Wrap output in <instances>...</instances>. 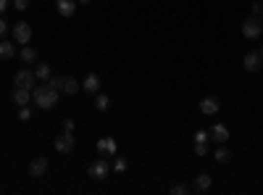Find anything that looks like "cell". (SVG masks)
<instances>
[{
	"mask_svg": "<svg viewBox=\"0 0 263 195\" xmlns=\"http://www.w3.org/2000/svg\"><path fill=\"white\" fill-rule=\"evenodd\" d=\"M58 90H53L50 85H42V87H34L32 90V98H34V103H37L40 108H53L55 103H58Z\"/></svg>",
	"mask_w": 263,
	"mask_h": 195,
	"instance_id": "6da1fadb",
	"label": "cell"
},
{
	"mask_svg": "<svg viewBox=\"0 0 263 195\" xmlns=\"http://www.w3.org/2000/svg\"><path fill=\"white\" fill-rule=\"evenodd\" d=\"M261 32H263L261 16H250V19H245V22H242V34H245L247 40H255Z\"/></svg>",
	"mask_w": 263,
	"mask_h": 195,
	"instance_id": "7a4b0ae2",
	"label": "cell"
},
{
	"mask_svg": "<svg viewBox=\"0 0 263 195\" xmlns=\"http://www.w3.org/2000/svg\"><path fill=\"white\" fill-rule=\"evenodd\" d=\"M34 82H37V76H34L32 69H21V72H16V76H13V85L24 87V90H34Z\"/></svg>",
	"mask_w": 263,
	"mask_h": 195,
	"instance_id": "3957f363",
	"label": "cell"
},
{
	"mask_svg": "<svg viewBox=\"0 0 263 195\" xmlns=\"http://www.w3.org/2000/svg\"><path fill=\"white\" fill-rule=\"evenodd\" d=\"M108 174H111V164L105 161L103 156L95 158V161L90 164V177H92V179H105Z\"/></svg>",
	"mask_w": 263,
	"mask_h": 195,
	"instance_id": "277c9868",
	"label": "cell"
},
{
	"mask_svg": "<svg viewBox=\"0 0 263 195\" xmlns=\"http://www.w3.org/2000/svg\"><path fill=\"white\" fill-rule=\"evenodd\" d=\"M11 32H13V43H19V45H29V40H32V26L26 24V22H19Z\"/></svg>",
	"mask_w": 263,
	"mask_h": 195,
	"instance_id": "5b68a950",
	"label": "cell"
},
{
	"mask_svg": "<svg viewBox=\"0 0 263 195\" xmlns=\"http://www.w3.org/2000/svg\"><path fill=\"white\" fill-rule=\"evenodd\" d=\"M29 177H34V179H40V177H45L48 174V156H34L32 161H29Z\"/></svg>",
	"mask_w": 263,
	"mask_h": 195,
	"instance_id": "8992f818",
	"label": "cell"
},
{
	"mask_svg": "<svg viewBox=\"0 0 263 195\" xmlns=\"http://www.w3.org/2000/svg\"><path fill=\"white\" fill-rule=\"evenodd\" d=\"M74 135H71V132H66V129H63V135H58V137H55V150H58V153H63V156H69V153L71 150H74Z\"/></svg>",
	"mask_w": 263,
	"mask_h": 195,
	"instance_id": "52a82bcc",
	"label": "cell"
},
{
	"mask_svg": "<svg viewBox=\"0 0 263 195\" xmlns=\"http://www.w3.org/2000/svg\"><path fill=\"white\" fill-rule=\"evenodd\" d=\"M218 108H221V100H218V98H213V95H205L203 100H200V114H205V116L218 114Z\"/></svg>",
	"mask_w": 263,
	"mask_h": 195,
	"instance_id": "ba28073f",
	"label": "cell"
},
{
	"mask_svg": "<svg viewBox=\"0 0 263 195\" xmlns=\"http://www.w3.org/2000/svg\"><path fill=\"white\" fill-rule=\"evenodd\" d=\"M116 150H119V145L113 137H100V140H97V153H100V156H116Z\"/></svg>",
	"mask_w": 263,
	"mask_h": 195,
	"instance_id": "9c48e42d",
	"label": "cell"
},
{
	"mask_svg": "<svg viewBox=\"0 0 263 195\" xmlns=\"http://www.w3.org/2000/svg\"><path fill=\"white\" fill-rule=\"evenodd\" d=\"M263 64V58H261V53H245V58H242V66H245V72H258V66Z\"/></svg>",
	"mask_w": 263,
	"mask_h": 195,
	"instance_id": "30bf717a",
	"label": "cell"
},
{
	"mask_svg": "<svg viewBox=\"0 0 263 195\" xmlns=\"http://www.w3.org/2000/svg\"><path fill=\"white\" fill-rule=\"evenodd\" d=\"M55 8H58L61 16H74L76 13V0H55Z\"/></svg>",
	"mask_w": 263,
	"mask_h": 195,
	"instance_id": "8fae6325",
	"label": "cell"
},
{
	"mask_svg": "<svg viewBox=\"0 0 263 195\" xmlns=\"http://www.w3.org/2000/svg\"><path fill=\"white\" fill-rule=\"evenodd\" d=\"M82 87L84 90H87V93H92V95H95V93H100V76H97V74H87V76H84V82H82Z\"/></svg>",
	"mask_w": 263,
	"mask_h": 195,
	"instance_id": "7c38bea8",
	"label": "cell"
},
{
	"mask_svg": "<svg viewBox=\"0 0 263 195\" xmlns=\"http://www.w3.org/2000/svg\"><path fill=\"white\" fill-rule=\"evenodd\" d=\"M208 132H211V140H216V143H226V140H229V129H226L224 124H213Z\"/></svg>",
	"mask_w": 263,
	"mask_h": 195,
	"instance_id": "4fadbf2b",
	"label": "cell"
},
{
	"mask_svg": "<svg viewBox=\"0 0 263 195\" xmlns=\"http://www.w3.org/2000/svg\"><path fill=\"white\" fill-rule=\"evenodd\" d=\"M19 58L24 61V64H34V61H37V50H34L32 45H21V50H19Z\"/></svg>",
	"mask_w": 263,
	"mask_h": 195,
	"instance_id": "5bb4252c",
	"label": "cell"
},
{
	"mask_svg": "<svg viewBox=\"0 0 263 195\" xmlns=\"http://www.w3.org/2000/svg\"><path fill=\"white\" fill-rule=\"evenodd\" d=\"M29 100H32V90L16 87V93H13V103H16V106H26Z\"/></svg>",
	"mask_w": 263,
	"mask_h": 195,
	"instance_id": "9a60e30c",
	"label": "cell"
},
{
	"mask_svg": "<svg viewBox=\"0 0 263 195\" xmlns=\"http://www.w3.org/2000/svg\"><path fill=\"white\" fill-rule=\"evenodd\" d=\"M13 55H16V45L8 43V40H3V43H0V58L8 61V58H13Z\"/></svg>",
	"mask_w": 263,
	"mask_h": 195,
	"instance_id": "2e32d148",
	"label": "cell"
},
{
	"mask_svg": "<svg viewBox=\"0 0 263 195\" xmlns=\"http://www.w3.org/2000/svg\"><path fill=\"white\" fill-rule=\"evenodd\" d=\"M195 190L197 193H208L211 190V177L208 174H197L195 177Z\"/></svg>",
	"mask_w": 263,
	"mask_h": 195,
	"instance_id": "e0dca14e",
	"label": "cell"
},
{
	"mask_svg": "<svg viewBox=\"0 0 263 195\" xmlns=\"http://www.w3.org/2000/svg\"><path fill=\"white\" fill-rule=\"evenodd\" d=\"M79 82L74 79V76H63V93H69V95H76L79 93Z\"/></svg>",
	"mask_w": 263,
	"mask_h": 195,
	"instance_id": "ac0fdd59",
	"label": "cell"
},
{
	"mask_svg": "<svg viewBox=\"0 0 263 195\" xmlns=\"http://www.w3.org/2000/svg\"><path fill=\"white\" fill-rule=\"evenodd\" d=\"M95 108L97 111H108L111 108V98L105 93H95Z\"/></svg>",
	"mask_w": 263,
	"mask_h": 195,
	"instance_id": "d6986e66",
	"label": "cell"
},
{
	"mask_svg": "<svg viewBox=\"0 0 263 195\" xmlns=\"http://www.w3.org/2000/svg\"><path fill=\"white\" fill-rule=\"evenodd\" d=\"M34 76L42 79V82H48L53 76V72H50V66H48V64H37V69H34Z\"/></svg>",
	"mask_w": 263,
	"mask_h": 195,
	"instance_id": "ffe728a7",
	"label": "cell"
},
{
	"mask_svg": "<svg viewBox=\"0 0 263 195\" xmlns=\"http://www.w3.org/2000/svg\"><path fill=\"white\" fill-rule=\"evenodd\" d=\"M216 161L218 164H229L232 161V150L229 148H216Z\"/></svg>",
	"mask_w": 263,
	"mask_h": 195,
	"instance_id": "44dd1931",
	"label": "cell"
},
{
	"mask_svg": "<svg viewBox=\"0 0 263 195\" xmlns=\"http://www.w3.org/2000/svg\"><path fill=\"white\" fill-rule=\"evenodd\" d=\"M48 85H50L53 90H58V93H63V76H50V79H48Z\"/></svg>",
	"mask_w": 263,
	"mask_h": 195,
	"instance_id": "7402d4cb",
	"label": "cell"
},
{
	"mask_svg": "<svg viewBox=\"0 0 263 195\" xmlns=\"http://www.w3.org/2000/svg\"><path fill=\"white\" fill-rule=\"evenodd\" d=\"M208 140H211V132H205V129L195 132V143H208Z\"/></svg>",
	"mask_w": 263,
	"mask_h": 195,
	"instance_id": "603a6c76",
	"label": "cell"
},
{
	"mask_svg": "<svg viewBox=\"0 0 263 195\" xmlns=\"http://www.w3.org/2000/svg\"><path fill=\"white\" fill-rule=\"evenodd\" d=\"M126 166H129V164H126V158L119 156L116 161H113V171H126Z\"/></svg>",
	"mask_w": 263,
	"mask_h": 195,
	"instance_id": "cb8c5ba5",
	"label": "cell"
},
{
	"mask_svg": "<svg viewBox=\"0 0 263 195\" xmlns=\"http://www.w3.org/2000/svg\"><path fill=\"white\" fill-rule=\"evenodd\" d=\"M195 156H208V143H195Z\"/></svg>",
	"mask_w": 263,
	"mask_h": 195,
	"instance_id": "d4e9b609",
	"label": "cell"
},
{
	"mask_svg": "<svg viewBox=\"0 0 263 195\" xmlns=\"http://www.w3.org/2000/svg\"><path fill=\"white\" fill-rule=\"evenodd\" d=\"M19 119H21V122H29V119H32V111H29V106H21V111H19Z\"/></svg>",
	"mask_w": 263,
	"mask_h": 195,
	"instance_id": "484cf974",
	"label": "cell"
},
{
	"mask_svg": "<svg viewBox=\"0 0 263 195\" xmlns=\"http://www.w3.org/2000/svg\"><path fill=\"white\" fill-rule=\"evenodd\" d=\"M187 193H190L187 185H174L171 187V195H187Z\"/></svg>",
	"mask_w": 263,
	"mask_h": 195,
	"instance_id": "4316f807",
	"label": "cell"
},
{
	"mask_svg": "<svg viewBox=\"0 0 263 195\" xmlns=\"http://www.w3.org/2000/svg\"><path fill=\"white\" fill-rule=\"evenodd\" d=\"M13 8H16V11H26V8H29V0H13Z\"/></svg>",
	"mask_w": 263,
	"mask_h": 195,
	"instance_id": "83f0119b",
	"label": "cell"
},
{
	"mask_svg": "<svg viewBox=\"0 0 263 195\" xmlns=\"http://www.w3.org/2000/svg\"><path fill=\"white\" fill-rule=\"evenodd\" d=\"M5 32H8V22H5L3 16H0V40L5 37Z\"/></svg>",
	"mask_w": 263,
	"mask_h": 195,
	"instance_id": "f1b7e54d",
	"label": "cell"
},
{
	"mask_svg": "<svg viewBox=\"0 0 263 195\" xmlns=\"http://www.w3.org/2000/svg\"><path fill=\"white\" fill-rule=\"evenodd\" d=\"M74 127H76L74 119H63V129H66V132H74Z\"/></svg>",
	"mask_w": 263,
	"mask_h": 195,
	"instance_id": "f546056e",
	"label": "cell"
},
{
	"mask_svg": "<svg viewBox=\"0 0 263 195\" xmlns=\"http://www.w3.org/2000/svg\"><path fill=\"white\" fill-rule=\"evenodd\" d=\"M250 8H253V16H261V11H263V5H261V3H253V5H250Z\"/></svg>",
	"mask_w": 263,
	"mask_h": 195,
	"instance_id": "4dcf8cb0",
	"label": "cell"
},
{
	"mask_svg": "<svg viewBox=\"0 0 263 195\" xmlns=\"http://www.w3.org/2000/svg\"><path fill=\"white\" fill-rule=\"evenodd\" d=\"M5 5H8V0H0V13L5 11Z\"/></svg>",
	"mask_w": 263,
	"mask_h": 195,
	"instance_id": "1f68e13d",
	"label": "cell"
},
{
	"mask_svg": "<svg viewBox=\"0 0 263 195\" xmlns=\"http://www.w3.org/2000/svg\"><path fill=\"white\" fill-rule=\"evenodd\" d=\"M76 3H79V5H90L92 0H76Z\"/></svg>",
	"mask_w": 263,
	"mask_h": 195,
	"instance_id": "d6a6232c",
	"label": "cell"
},
{
	"mask_svg": "<svg viewBox=\"0 0 263 195\" xmlns=\"http://www.w3.org/2000/svg\"><path fill=\"white\" fill-rule=\"evenodd\" d=\"M258 53H261V58H263V48H261V50H258Z\"/></svg>",
	"mask_w": 263,
	"mask_h": 195,
	"instance_id": "836d02e7",
	"label": "cell"
},
{
	"mask_svg": "<svg viewBox=\"0 0 263 195\" xmlns=\"http://www.w3.org/2000/svg\"><path fill=\"white\" fill-rule=\"evenodd\" d=\"M261 16H263V11H261Z\"/></svg>",
	"mask_w": 263,
	"mask_h": 195,
	"instance_id": "e575fe53",
	"label": "cell"
}]
</instances>
